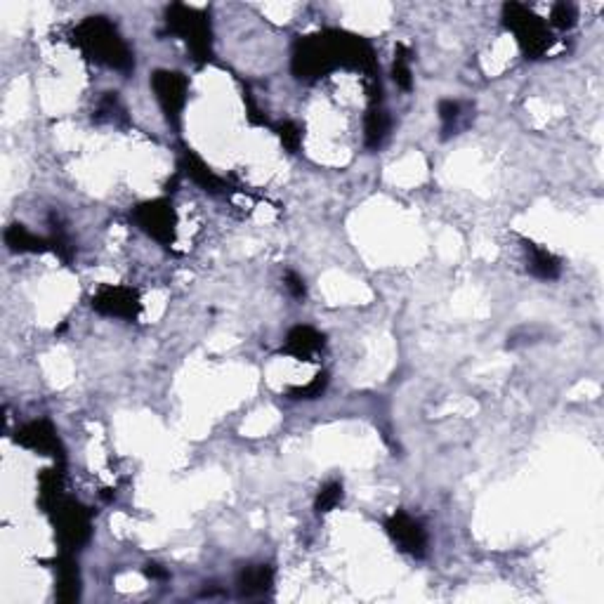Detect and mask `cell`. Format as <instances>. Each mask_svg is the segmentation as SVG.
<instances>
[{
    "label": "cell",
    "mask_w": 604,
    "mask_h": 604,
    "mask_svg": "<svg viewBox=\"0 0 604 604\" xmlns=\"http://www.w3.org/2000/svg\"><path fill=\"white\" fill-rule=\"evenodd\" d=\"M387 529L394 536L396 543L401 545V550H408V552H413V555H423L425 531L416 520H411L408 515H394L392 522L387 524Z\"/></svg>",
    "instance_id": "6da1fadb"
},
{
    "label": "cell",
    "mask_w": 604,
    "mask_h": 604,
    "mask_svg": "<svg viewBox=\"0 0 604 604\" xmlns=\"http://www.w3.org/2000/svg\"><path fill=\"white\" fill-rule=\"evenodd\" d=\"M154 88H156L158 100L168 111V116H177L184 104V78H180V73L158 71L154 78Z\"/></svg>",
    "instance_id": "7a4b0ae2"
},
{
    "label": "cell",
    "mask_w": 604,
    "mask_h": 604,
    "mask_svg": "<svg viewBox=\"0 0 604 604\" xmlns=\"http://www.w3.org/2000/svg\"><path fill=\"white\" fill-rule=\"evenodd\" d=\"M289 347L295 349V354H309L312 349L321 347V336L312 329H295L289 336Z\"/></svg>",
    "instance_id": "3957f363"
},
{
    "label": "cell",
    "mask_w": 604,
    "mask_h": 604,
    "mask_svg": "<svg viewBox=\"0 0 604 604\" xmlns=\"http://www.w3.org/2000/svg\"><path fill=\"white\" fill-rule=\"evenodd\" d=\"M531 272H533V274H538L540 279H555V276L560 274V264H557V260L550 255L548 250H538V248H533Z\"/></svg>",
    "instance_id": "277c9868"
},
{
    "label": "cell",
    "mask_w": 604,
    "mask_h": 604,
    "mask_svg": "<svg viewBox=\"0 0 604 604\" xmlns=\"http://www.w3.org/2000/svg\"><path fill=\"white\" fill-rule=\"evenodd\" d=\"M241 588H244L246 592H255V590H267V585L272 583V574H269V569L264 567H257V569H250V571L244 574V578H241Z\"/></svg>",
    "instance_id": "5b68a950"
},
{
    "label": "cell",
    "mask_w": 604,
    "mask_h": 604,
    "mask_svg": "<svg viewBox=\"0 0 604 604\" xmlns=\"http://www.w3.org/2000/svg\"><path fill=\"white\" fill-rule=\"evenodd\" d=\"M385 130H387V123H385L383 111H371V116L366 120V140L371 147H378L385 137Z\"/></svg>",
    "instance_id": "8992f818"
},
{
    "label": "cell",
    "mask_w": 604,
    "mask_h": 604,
    "mask_svg": "<svg viewBox=\"0 0 604 604\" xmlns=\"http://www.w3.org/2000/svg\"><path fill=\"white\" fill-rule=\"evenodd\" d=\"M340 498H342V486L338 484V482H333V484L324 486V491L319 493V503H316V508L326 513V510H331Z\"/></svg>",
    "instance_id": "52a82bcc"
},
{
    "label": "cell",
    "mask_w": 604,
    "mask_h": 604,
    "mask_svg": "<svg viewBox=\"0 0 604 604\" xmlns=\"http://www.w3.org/2000/svg\"><path fill=\"white\" fill-rule=\"evenodd\" d=\"M574 19H576V10H574L571 5H567V3L555 5V12H552V21H555L557 26L567 28V26L574 24Z\"/></svg>",
    "instance_id": "ba28073f"
},
{
    "label": "cell",
    "mask_w": 604,
    "mask_h": 604,
    "mask_svg": "<svg viewBox=\"0 0 604 604\" xmlns=\"http://www.w3.org/2000/svg\"><path fill=\"white\" fill-rule=\"evenodd\" d=\"M289 289H291L293 293H295V298H302V295H304V286H302V281L298 279L295 274H291V276H289Z\"/></svg>",
    "instance_id": "9c48e42d"
}]
</instances>
